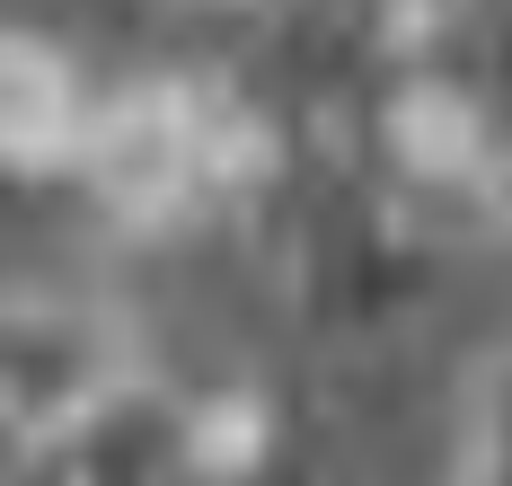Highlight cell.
<instances>
[{
  "label": "cell",
  "mask_w": 512,
  "mask_h": 486,
  "mask_svg": "<svg viewBox=\"0 0 512 486\" xmlns=\"http://www.w3.org/2000/svg\"><path fill=\"white\" fill-rule=\"evenodd\" d=\"M142 372L151 354L115 301L62 292V283H9L0 292V460H53Z\"/></svg>",
  "instance_id": "6da1fadb"
},
{
  "label": "cell",
  "mask_w": 512,
  "mask_h": 486,
  "mask_svg": "<svg viewBox=\"0 0 512 486\" xmlns=\"http://www.w3.org/2000/svg\"><path fill=\"white\" fill-rule=\"evenodd\" d=\"M451 486H512V345H495L460 389Z\"/></svg>",
  "instance_id": "7a4b0ae2"
}]
</instances>
